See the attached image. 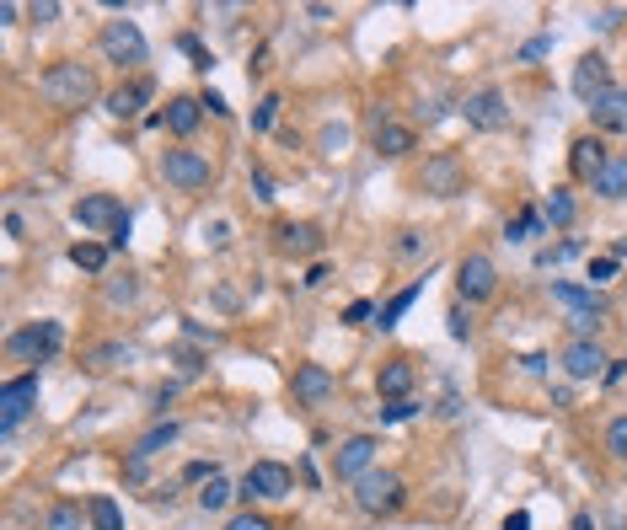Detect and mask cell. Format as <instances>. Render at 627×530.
Listing matches in <instances>:
<instances>
[{
	"label": "cell",
	"instance_id": "cell-34",
	"mask_svg": "<svg viewBox=\"0 0 627 530\" xmlns=\"http://www.w3.org/2000/svg\"><path fill=\"white\" fill-rule=\"evenodd\" d=\"M279 107H284V102H279V97L268 91V97H263V102L252 107V129H258V134H263V129H274V118H279Z\"/></svg>",
	"mask_w": 627,
	"mask_h": 530
},
{
	"label": "cell",
	"instance_id": "cell-6",
	"mask_svg": "<svg viewBox=\"0 0 627 530\" xmlns=\"http://www.w3.org/2000/svg\"><path fill=\"white\" fill-rule=\"evenodd\" d=\"M32 408H38V370H27V375H16V381L0 386V429L5 434H16Z\"/></svg>",
	"mask_w": 627,
	"mask_h": 530
},
{
	"label": "cell",
	"instance_id": "cell-36",
	"mask_svg": "<svg viewBox=\"0 0 627 530\" xmlns=\"http://www.w3.org/2000/svg\"><path fill=\"white\" fill-rule=\"evenodd\" d=\"M408 418H419V402H413V397H402V402H386V408H381V424H408Z\"/></svg>",
	"mask_w": 627,
	"mask_h": 530
},
{
	"label": "cell",
	"instance_id": "cell-28",
	"mask_svg": "<svg viewBox=\"0 0 627 530\" xmlns=\"http://www.w3.org/2000/svg\"><path fill=\"white\" fill-rule=\"evenodd\" d=\"M231 499H236V488H231V483H225L220 472H215V477H209V483L199 488V509H204V515H220V509H225Z\"/></svg>",
	"mask_w": 627,
	"mask_h": 530
},
{
	"label": "cell",
	"instance_id": "cell-42",
	"mask_svg": "<svg viewBox=\"0 0 627 530\" xmlns=\"http://www.w3.org/2000/svg\"><path fill=\"white\" fill-rule=\"evenodd\" d=\"M617 273V257H590V290H601Z\"/></svg>",
	"mask_w": 627,
	"mask_h": 530
},
{
	"label": "cell",
	"instance_id": "cell-46",
	"mask_svg": "<svg viewBox=\"0 0 627 530\" xmlns=\"http://www.w3.org/2000/svg\"><path fill=\"white\" fill-rule=\"evenodd\" d=\"M521 370H526L531 381H542V375H547V354H521Z\"/></svg>",
	"mask_w": 627,
	"mask_h": 530
},
{
	"label": "cell",
	"instance_id": "cell-55",
	"mask_svg": "<svg viewBox=\"0 0 627 530\" xmlns=\"http://www.w3.org/2000/svg\"><path fill=\"white\" fill-rule=\"evenodd\" d=\"M209 241H215V247H225V241H231V225H225V220H215V225H209Z\"/></svg>",
	"mask_w": 627,
	"mask_h": 530
},
{
	"label": "cell",
	"instance_id": "cell-53",
	"mask_svg": "<svg viewBox=\"0 0 627 530\" xmlns=\"http://www.w3.org/2000/svg\"><path fill=\"white\" fill-rule=\"evenodd\" d=\"M617 21H623V11H596V21H590V27H601V32H612Z\"/></svg>",
	"mask_w": 627,
	"mask_h": 530
},
{
	"label": "cell",
	"instance_id": "cell-20",
	"mask_svg": "<svg viewBox=\"0 0 627 530\" xmlns=\"http://www.w3.org/2000/svg\"><path fill=\"white\" fill-rule=\"evenodd\" d=\"M150 91H156V86L140 75V80H129V86H118V91L107 97V113H113V118H134V113L150 102Z\"/></svg>",
	"mask_w": 627,
	"mask_h": 530
},
{
	"label": "cell",
	"instance_id": "cell-21",
	"mask_svg": "<svg viewBox=\"0 0 627 530\" xmlns=\"http://www.w3.org/2000/svg\"><path fill=\"white\" fill-rule=\"evenodd\" d=\"M161 118H166V129H172V134H193V129H199V118H204V102H199V97H172Z\"/></svg>",
	"mask_w": 627,
	"mask_h": 530
},
{
	"label": "cell",
	"instance_id": "cell-1",
	"mask_svg": "<svg viewBox=\"0 0 627 530\" xmlns=\"http://www.w3.org/2000/svg\"><path fill=\"white\" fill-rule=\"evenodd\" d=\"M38 91H43V102H48V107L75 113V107H86V102L97 97V75H91L86 64L64 59V64H48V70L38 75Z\"/></svg>",
	"mask_w": 627,
	"mask_h": 530
},
{
	"label": "cell",
	"instance_id": "cell-13",
	"mask_svg": "<svg viewBox=\"0 0 627 530\" xmlns=\"http://www.w3.org/2000/svg\"><path fill=\"white\" fill-rule=\"evenodd\" d=\"M569 86H574V97L590 107L601 91H612V64H606L601 54H585V59L574 64V80H569Z\"/></svg>",
	"mask_w": 627,
	"mask_h": 530
},
{
	"label": "cell",
	"instance_id": "cell-19",
	"mask_svg": "<svg viewBox=\"0 0 627 530\" xmlns=\"http://www.w3.org/2000/svg\"><path fill=\"white\" fill-rule=\"evenodd\" d=\"M553 300L558 306H569V316H606V300L590 290V284H553Z\"/></svg>",
	"mask_w": 627,
	"mask_h": 530
},
{
	"label": "cell",
	"instance_id": "cell-4",
	"mask_svg": "<svg viewBox=\"0 0 627 530\" xmlns=\"http://www.w3.org/2000/svg\"><path fill=\"white\" fill-rule=\"evenodd\" d=\"M402 477L397 472H365L360 483H354V504L365 509V515H392V509H402Z\"/></svg>",
	"mask_w": 627,
	"mask_h": 530
},
{
	"label": "cell",
	"instance_id": "cell-14",
	"mask_svg": "<svg viewBox=\"0 0 627 530\" xmlns=\"http://www.w3.org/2000/svg\"><path fill=\"white\" fill-rule=\"evenodd\" d=\"M333 370L327 365H295V375H290V391H295V402H306V408H317V402H327L333 397Z\"/></svg>",
	"mask_w": 627,
	"mask_h": 530
},
{
	"label": "cell",
	"instance_id": "cell-32",
	"mask_svg": "<svg viewBox=\"0 0 627 530\" xmlns=\"http://www.w3.org/2000/svg\"><path fill=\"white\" fill-rule=\"evenodd\" d=\"M43 530H80V509H75V504H54V509L43 515Z\"/></svg>",
	"mask_w": 627,
	"mask_h": 530
},
{
	"label": "cell",
	"instance_id": "cell-33",
	"mask_svg": "<svg viewBox=\"0 0 627 530\" xmlns=\"http://www.w3.org/2000/svg\"><path fill=\"white\" fill-rule=\"evenodd\" d=\"M118 359L129 365V359H134V349H129V343H107V349H97V354H91V370H113Z\"/></svg>",
	"mask_w": 627,
	"mask_h": 530
},
{
	"label": "cell",
	"instance_id": "cell-2",
	"mask_svg": "<svg viewBox=\"0 0 627 530\" xmlns=\"http://www.w3.org/2000/svg\"><path fill=\"white\" fill-rule=\"evenodd\" d=\"M59 349H64V322H32V327H21V332L5 338V354L21 359V365H43Z\"/></svg>",
	"mask_w": 627,
	"mask_h": 530
},
{
	"label": "cell",
	"instance_id": "cell-40",
	"mask_svg": "<svg viewBox=\"0 0 627 530\" xmlns=\"http://www.w3.org/2000/svg\"><path fill=\"white\" fill-rule=\"evenodd\" d=\"M177 48H182V54H193V64H199V70H209V64H215V59L204 54V43H199L193 32H182V38H177Z\"/></svg>",
	"mask_w": 627,
	"mask_h": 530
},
{
	"label": "cell",
	"instance_id": "cell-29",
	"mask_svg": "<svg viewBox=\"0 0 627 530\" xmlns=\"http://www.w3.org/2000/svg\"><path fill=\"white\" fill-rule=\"evenodd\" d=\"M86 520H91V530H123V509L102 493V499H91V504H86Z\"/></svg>",
	"mask_w": 627,
	"mask_h": 530
},
{
	"label": "cell",
	"instance_id": "cell-35",
	"mask_svg": "<svg viewBox=\"0 0 627 530\" xmlns=\"http://www.w3.org/2000/svg\"><path fill=\"white\" fill-rule=\"evenodd\" d=\"M429 252V236L424 231H402L397 236V257H424Z\"/></svg>",
	"mask_w": 627,
	"mask_h": 530
},
{
	"label": "cell",
	"instance_id": "cell-41",
	"mask_svg": "<svg viewBox=\"0 0 627 530\" xmlns=\"http://www.w3.org/2000/svg\"><path fill=\"white\" fill-rule=\"evenodd\" d=\"M580 252H585V241H574V236H569L563 247H553V252H542V268H553V263H563V257H580Z\"/></svg>",
	"mask_w": 627,
	"mask_h": 530
},
{
	"label": "cell",
	"instance_id": "cell-22",
	"mask_svg": "<svg viewBox=\"0 0 627 530\" xmlns=\"http://www.w3.org/2000/svg\"><path fill=\"white\" fill-rule=\"evenodd\" d=\"M419 295H424V279H413L408 290H397V295H392V300H386V306L376 311V327H381V332H392V327H397V322L408 316V306H413Z\"/></svg>",
	"mask_w": 627,
	"mask_h": 530
},
{
	"label": "cell",
	"instance_id": "cell-43",
	"mask_svg": "<svg viewBox=\"0 0 627 530\" xmlns=\"http://www.w3.org/2000/svg\"><path fill=\"white\" fill-rule=\"evenodd\" d=\"M252 198L258 204H274V177L268 172H252Z\"/></svg>",
	"mask_w": 627,
	"mask_h": 530
},
{
	"label": "cell",
	"instance_id": "cell-16",
	"mask_svg": "<svg viewBox=\"0 0 627 530\" xmlns=\"http://www.w3.org/2000/svg\"><path fill=\"white\" fill-rule=\"evenodd\" d=\"M590 118L601 134H627V86H612L590 102Z\"/></svg>",
	"mask_w": 627,
	"mask_h": 530
},
{
	"label": "cell",
	"instance_id": "cell-51",
	"mask_svg": "<svg viewBox=\"0 0 627 530\" xmlns=\"http://www.w3.org/2000/svg\"><path fill=\"white\" fill-rule=\"evenodd\" d=\"M199 102H204V107H209V113H215V118H231V107H225V97H220V91H204V97H199Z\"/></svg>",
	"mask_w": 627,
	"mask_h": 530
},
{
	"label": "cell",
	"instance_id": "cell-50",
	"mask_svg": "<svg viewBox=\"0 0 627 530\" xmlns=\"http://www.w3.org/2000/svg\"><path fill=\"white\" fill-rule=\"evenodd\" d=\"M553 48V38H531V43H521V59H542Z\"/></svg>",
	"mask_w": 627,
	"mask_h": 530
},
{
	"label": "cell",
	"instance_id": "cell-56",
	"mask_svg": "<svg viewBox=\"0 0 627 530\" xmlns=\"http://www.w3.org/2000/svg\"><path fill=\"white\" fill-rule=\"evenodd\" d=\"M306 284L317 290V284H327V263H311V273H306Z\"/></svg>",
	"mask_w": 627,
	"mask_h": 530
},
{
	"label": "cell",
	"instance_id": "cell-7",
	"mask_svg": "<svg viewBox=\"0 0 627 530\" xmlns=\"http://www.w3.org/2000/svg\"><path fill=\"white\" fill-rule=\"evenodd\" d=\"M102 54L113 59V64H145V32L134 27V21H102Z\"/></svg>",
	"mask_w": 627,
	"mask_h": 530
},
{
	"label": "cell",
	"instance_id": "cell-23",
	"mask_svg": "<svg viewBox=\"0 0 627 530\" xmlns=\"http://www.w3.org/2000/svg\"><path fill=\"white\" fill-rule=\"evenodd\" d=\"M408 391H413V365H408V359L381 365V397H386V402H402Z\"/></svg>",
	"mask_w": 627,
	"mask_h": 530
},
{
	"label": "cell",
	"instance_id": "cell-17",
	"mask_svg": "<svg viewBox=\"0 0 627 530\" xmlns=\"http://www.w3.org/2000/svg\"><path fill=\"white\" fill-rule=\"evenodd\" d=\"M606 161H612V150H606V145H601L596 134H585V139H574V150H569V166H574V177H585V182H596Z\"/></svg>",
	"mask_w": 627,
	"mask_h": 530
},
{
	"label": "cell",
	"instance_id": "cell-30",
	"mask_svg": "<svg viewBox=\"0 0 627 530\" xmlns=\"http://www.w3.org/2000/svg\"><path fill=\"white\" fill-rule=\"evenodd\" d=\"M70 263L86 268V273H102V268H107V247H97V241H75V247H70Z\"/></svg>",
	"mask_w": 627,
	"mask_h": 530
},
{
	"label": "cell",
	"instance_id": "cell-45",
	"mask_svg": "<svg viewBox=\"0 0 627 530\" xmlns=\"http://www.w3.org/2000/svg\"><path fill=\"white\" fill-rule=\"evenodd\" d=\"M343 139H349V134H343L338 123H327V129H322V150H327V156H338V150H343Z\"/></svg>",
	"mask_w": 627,
	"mask_h": 530
},
{
	"label": "cell",
	"instance_id": "cell-5",
	"mask_svg": "<svg viewBox=\"0 0 627 530\" xmlns=\"http://www.w3.org/2000/svg\"><path fill=\"white\" fill-rule=\"evenodd\" d=\"M456 290H462L467 306L488 300V295L499 290V268H494V257H488V252H467V257L456 263Z\"/></svg>",
	"mask_w": 627,
	"mask_h": 530
},
{
	"label": "cell",
	"instance_id": "cell-48",
	"mask_svg": "<svg viewBox=\"0 0 627 530\" xmlns=\"http://www.w3.org/2000/svg\"><path fill=\"white\" fill-rule=\"evenodd\" d=\"M107 247H113V252H123V247H129V215H123V220L107 231Z\"/></svg>",
	"mask_w": 627,
	"mask_h": 530
},
{
	"label": "cell",
	"instance_id": "cell-24",
	"mask_svg": "<svg viewBox=\"0 0 627 530\" xmlns=\"http://www.w3.org/2000/svg\"><path fill=\"white\" fill-rule=\"evenodd\" d=\"M376 150L392 156V161L408 156V150H413V129H408V123H376Z\"/></svg>",
	"mask_w": 627,
	"mask_h": 530
},
{
	"label": "cell",
	"instance_id": "cell-49",
	"mask_svg": "<svg viewBox=\"0 0 627 530\" xmlns=\"http://www.w3.org/2000/svg\"><path fill=\"white\" fill-rule=\"evenodd\" d=\"M27 16H32V21H54V16H59V0H38Z\"/></svg>",
	"mask_w": 627,
	"mask_h": 530
},
{
	"label": "cell",
	"instance_id": "cell-37",
	"mask_svg": "<svg viewBox=\"0 0 627 530\" xmlns=\"http://www.w3.org/2000/svg\"><path fill=\"white\" fill-rule=\"evenodd\" d=\"M134 295H140V284H134V279H129V273H123V279H113V284H107V306H129V300H134Z\"/></svg>",
	"mask_w": 627,
	"mask_h": 530
},
{
	"label": "cell",
	"instance_id": "cell-18",
	"mask_svg": "<svg viewBox=\"0 0 627 530\" xmlns=\"http://www.w3.org/2000/svg\"><path fill=\"white\" fill-rule=\"evenodd\" d=\"M279 252L311 257V252H322V231H317L311 220H284V225H279Z\"/></svg>",
	"mask_w": 627,
	"mask_h": 530
},
{
	"label": "cell",
	"instance_id": "cell-58",
	"mask_svg": "<svg viewBox=\"0 0 627 530\" xmlns=\"http://www.w3.org/2000/svg\"><path fill=\"white\" fill-rule=\"evenodd\" d=\"M574 530H596V520L590 515H574Z\"/></svg>",
	"mask_w": 627,
	"mask_h": 530
},
{
	"label": "cell",
	"instance_id": "cell-39",
	"mask_svg": "<svg viewBox=\"0 0 627 530\" xmlns=\"http://www.w3.org/2000/svg\"><path fill=\"white\" fill-rule=\"evenodd\" d=\"M606 450H612L617 461H627V418H612V429H606Z\"/></svg>",
	"mask_w": 627,
	"mask_h": 530
},
{
	"label": "cell",
	"instance_id": "cell-15",
	"mask_svg": "<svg viewBox=\"0 0 627 530\" xmlns=\"http://www.w3.org/2000/svg\"><path fill=\"white\" fill-rule=\"evenodd\" d=\"M333 467H338V477H343V483H360L365 472H376V440H370V434H354V440H343Z\"/></svg>",
	"mask_w": 627,
	"mask_h": 530
},
{
	"label": "cell",
	"instance_id": "cell-52",
	"mask_svg": "<svg viewBox=\"0 0 627 530\" xmlns=\"http://www.w3.org/2000/svg\"><path fill=\"white\" fill-rule=\"evenodd\" d=\"M177 365H182V375H199V370H204V359H199L193 349H177Z\"/></svg>",
	"mask_w": 627,
	"mask_h": 530
},
{
	"label": "cell",
	"instance_id": "cell-10",
	"mask_svg": "<svg viewBox=\"0 0 627 530\" xmlns=\"http://www.w3.org/2000/svg\"><path fill=\"white\" fill-rule=\"evenodd\" d=\"M462 113H467V123H472V129H483V134H499V129L510 123V107H504V91H499V86L472 91V97L462 102Z\"/></svg>",
	"mask_w": 627,
	"mask_h": 530
},
{
	"label": "cell",
	"instance_id": "cell-31",
	"mask_svg": "<svg viewBox=\"0 0 627 530\" xmlns=\"http://www.w3.org/2000/svg\"><path fill=\"white\" fill-rule=\"evenodd\" d=\"M542 225H547V220H542V209H526L521 220H510V225H504V241H526V236H537Z\"/></svg>",
	"mask_w": 627,
	"mask_h": 530
},
{
	"label": "cell",
	"instance_id": "cell-12",
	"mask_svg": "<svg viewBox=\"0 0 627 530\" xmlns=\"http://www.w3.org/2000/svg\"><path fill=\"white\" fill-rule=\"evenodd\" d=\"M606 354H601V343L596 338H574L569 349H563V370H569V381H596V375H606Z\"/></svg>",
	"mask_w": 627,
	"mask_h": 530
},
{
	"label": "cell",
	"instance_id": "cell-11",
	"mask_svg": "<svg viewBox=\"0 0 627 530\" xmlns=\"http://www.w3.org/2000/svg\"><path fill=\"white\" fill-rule=\"evenodd\" d=\"M123 220V204L113 198V193H86V198H75V225L80 231H113Z\"/></svg>",
	"mask_w": 627,
	"mask_h": 530
},
{
	"label": "cell",
	"instance_id": "cell-57",
	"mask_svg": "<svg viewBox=\"0 0 627 530\" xmlns=\"http://www.w3.org/2000/svg\"><path fill=\"white\" fill-rule=\"evenodd\" d=\"M612 257H617V263L627 257V236H617V241H612Z\"/></svg>",
	"mask_w": 627,
	"mask_h": 530
},
{
	"label": "cell",
	"instance_id": "cell-8",
	"mask_svg": "<svg viewBox=\"0 0 627 530\" xmlns=\"http://www.w3.org/2000/svg\"><path fill=\"white\" fill-rule=\"evenodd\" d=\"M236 499H290V467H279V461H258V467H247V477L236 483Z\"/></svg>",
	"mask_w": 627,
	"mask_h": 530
},
{
	"label": "cell",
	"instance_id": "cell-3",
	"mask_svg": "<svg viewBox=\"0 0 627 530\" xmlns=\"http://www.w3.org/2000/svg\"><path fill=\"white\" fill-rule=\"evenodd\" d=\"M161 177H166L172 188H182V193H204V188L215 182V166H209V156H199V150H166V156H161Z\"/></svg>",
	"mask_w": 627,
	"mask_h": 530
},
{
	"label": "cell",
	"instance_id": "cell-9",
	"mask_svg": "<svg viewBox=\"0 0 627 530\" xmlns=\"http://www.w3.org/2000/svg\"><path fill=\"white\" fill-rule=\"evenodd\" d=\"M424 193H435V198L467 193V166H462V156H451V150L429 156V161H424Z\"/></svg>",
	"mask_w": 627,
	"mask_h": 530
},
{
	"label": "cell",
	"instance_id": "cell-27",
	"mask_svg": "<svg viewBox=\"0 0 627 530\" xmlns=\"http://www.w3.org/2000/svg\"><path fill=\"white\" fill-rule=\"evenodd\" d=\"M177 434H182V429H177V424L166 418V424H156V429H145V434H140V445H134V456H140V461H150V456H156V450H166V445H172Z\"/></svg>",
	"mask_w": 627,
	"mask_h": 530
},
{
	"label": "cell",
	"instance_id": "cell-38",
	"mask_svg": "<svg viewBox=\"0 0 627 530\" xmlns=\"http://www.w3.org/2000/svg\"><path fill=\"white\" fill-rule=\"evenodd\" d=\"M445 327H451V338H456V343H467V338H472V316H467V306H451Z\"/></svg>",
	"mask_w": 627,
	"mask_h": 530
},
{
	"label": "cell",
	"instance_id": "cell-44",
	"mask_svg": "<svg viewBox=\"0 0 627 530\" xmlns=\"http://www.w3.org/2000/svg\"><path fill=\"white\" fill-rule=\"evenodd\" d=\"M370 316H376V306H370V300H354V306L343 311V322H349V327H365Z\"/></svg>",
	"mask_w": 627,
	"mask_h": 530
},
{
	"label": "cell",
	"instance_id": "cell-47",
	"mask_svg": "<svg viewBox=\"0 0 627 530\" xmlns=\"http://www.w3.org/2000/svg\"><path fill=\"white\" fill-rule=\"evenodd\" d=\"M225 530H274V520H263V515H236Z\"/></svg>",
	"mask_w": 627,
	"mask_h": 530
},
{
	"label": "cell",
	"instance_id": "cell-26",
	"mask_svg": "<svg viewBox=\"0 0 627 530\" xmlns=\"http://www.w3.org/2000/svg\"><path fill=\"white\" fill-rule=\"evenodd\" d=\"M542 220L558 225V231H569V225H574V193H569V188H553V198L542 204Z\"/></svg>",
	"mask_w": 627,
	"mask_h": 530
},
{
	"label": "cell",
	"instance_id": "cell-54",
	"mask_svg": "<svg viewBox=\"0 0 627 530\" xmlns=\"http://www.w3.org/2000/svg\"><path fill=\"white\" fill-rule=\"evenodd\" d=\"M504 530H531V515H526V509H515V515H504Z\"/></svg>",
	"mask_w": 627,
	"mask_h": 530
},
{
	"label": "cell",
	"instance_id": "cell-25",
	"mask_svg": "<svg viewBox=\"0 0 627 530\" xmlns=\"http://www.w3.org/2000/svg\"><path fill=\"white\" fill-rule=\"evenodd\" d=\"M596 193L601 198H627V156H612L596 177Z\"/></svg>",
	"mask_w": 627,
	"mask_h": 530
}]
</instances>
